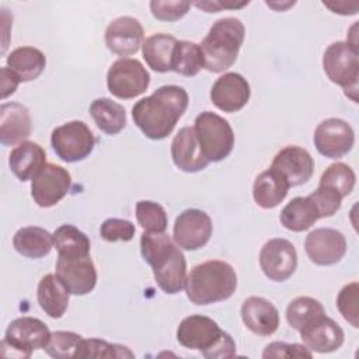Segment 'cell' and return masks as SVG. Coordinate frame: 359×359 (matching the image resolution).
I'll return each instance as SVG.
<instances>
[{
	"instance_id": "obj_1",
	"label": "cell",
	"mask_w": 359,
	"mask_h": 359,
	"mask_svg": "<svg viewBox=\"0 0 359 359\" xmlns=\"http://www.w3.org/2000/svg\"><path fill=\"white\" fill-rule=\"evenodd\" d=\"M188 93L180 86H161L132 107L135 125L151 140L167 137L188 108Z\"/></svg>"
},
{
	"instance_id": "obj_2",
	"label": "cell",
	"mask_w": 359,
	"mask_h": 359,
	"mask_svg": "<svg viewBox=\"0 0 359 359\" xmlns=\"http://www.w3.org/2000/svg\"><path fill=\"white\" fill-rule=\"evenodd\" d=\"M140 252L151 266L157 286L167 294H175L185 286L187 261L177 244L165 233L143 231Z\"/></svg>"
},
{
	"instance_id": "obj_3",
	"label": "cell",
	"mask_w": 359,
	"mask_h": 359,
	"mask_svg": "<svg viewBox=\"0 0 359 359\" xmlns=\"http://www.w3.org/2000/svg\"><path fill=\"white\" fill-rule=\"evenodd\" d=\"M184 287L191 303L213 304L233 296L237 287V275L229 262L212 259L194 266Z\"/></svg>"
},
{
	"instance_id": "obj_4",
	"label": "cell",
	"mask_w": 359,
	"mask_h": 359,
	"mask_svg": "<svg viewBox=\"0 0 359 359\" xmlns=\"http://www.w3.org/2000/svg\"><path fill=\"white\" fill-rule=\"evenodd\" d=\"M244 24L234 17H224L213 22L201 42L203 69L210 73H223L237 60L244 42Z\"/></svg>"
},
{
	"instance_id": "obj_5",
	"label": "cell",
	"mask_w": 359,
	"mask_h": 359,
	"mask_svg": "<svg viewBox=\"0 0 359 359\" xmlns=\"http://www.w3.org/2000/svg\"><path fill=\"white\" fill-rule=\"evenodd\" d=\"M177 339L184 348L199 351L208 359H229L236 355L231 335L206 316L185 317L177 328Z\"/></svg>"
},
{
	"instance_id": "obj_6",
	"label": "cell",
	"mask_w": 359,
	"mask_h": 359,
	"mask_svg": "<svg viewBox=\"0 0 359 359\" xmlns=\"http://www.w3.org/2000/svg\"><path fill=\"white\" fill-rule=\"evenodd\" d=\"M323 67L327 77L341 86L346 97L358 102L359 59L356 45L342 41L331 43L324 52Z\"/></svg>"
},
{
	"instance_id": "obj_7",
	"label": "cell",
	"mask_w": 359,
	"mask_h": 359,
	"mask_svg": "<svg viewBox=\"0 0 359 359\" xmlns=\"http://www.w3.org/2000/svg\"><path fill=\"white\" fill-rule=\"evenodd\" d=\"M194 130L201 150L209 163L224 160L234 147V132L220 115L205 111L195 118Z\"/></svg>"
},
{
	"instance_id": "obj_8",
	"label": "cell",
	"mask_w": 359,
	"mask_h": 359,
	"mask_svg": "<svg viewBox=\"0 0 359 359\" xmlns=\"http://www.w3.org/2000/svg\"><path fill=\"white\" fill-rule=\"evenodd\" d=\"M50 338V331L43 321L35 317L13 320L1 341V352L10 349L7 356L29 358L35 349H43Z\"/></svg>"
},
{
	"instance_id": "obj_9",
	"label": "cell",
	"mask_w": 359,
	"mask_h": 359,
	"mask_svg": "<svg viewBox=\"0 0 359 359\" xmlns=\"http://www.w3.org/2000/svg\"><path fill=\"white\" fill-rule=\"evenodd\" d=\"M50 144L60 160L77 163L91 154L95 137L83 121H70L52 130Z\"/></svg>"
},
{
	"instance_id": "obj_10",
	"label": "cell",
	"mask_w": 359,
	"mask_h": 359,
	"mask_svg": "<svg viewBox=\"0 0 359 359\" xmlns=\"http://www.w3.org/2000/svg\"><path fill=\"white\" fill-rule=\"evenodd\" d=\"M150 84V74L146 67L130 57L115 60L107 73L109 93L121 100H130L143 94Z\"/></svg>"
},
{
	"instance_id": "obj_11",
	"label": "cell",
	"mask_w": 359,
	"mask_h": 359,
	"mask_svg": "<svg viewBox=\"0 0 359 359\" xmlns=\"http://www.w3.org/2000/svg\"><path fill=\"white\" fill-rule=\"evenodd\" d=\"M70 187V172L60 165L46 163L32 178L31 196L39 208H52L67 195Z\"/></svg>"
},
{
	"instance_id": "obj_12",
	"label": "cell",
	"mask_w": 359,
	"mask_h": 359,
	"mask_svg": "<svg viewBox=\"0 0 359 359\" xmlns=\"http://www.w3.org/2000/svg\"><path fill=\"white\" fill-rule=\"evenodd\" d=\"M313 140L320 154L328 158H341L352 150L355 132L346 121L328 118L317 125Z\"/></svg>"
},
{
	"instance_id": "obj_13",
	"label": "cell",
	"mask_w": 359,
	"mask_h": 359,
	"mask_svg": "<svg viewBox=\"0 0 359 359\" xmlns=\"http://www.w3.org/2000/svg\"><path fill=\"white\" fill-rule=\"evenodd\" d=\"M213 230L212 219L199 209H185L175 219L172 238L175 244L187 251H195L208 244Z\"/></svg>"
},
{
	"instance_id": "obj_14",
	"label": "cell",
	"mask_w": 359,
	"mask_h": 359,
	"mask_svg": "<svg viewBox=\"0 0 359 359\" xmlns=\"http://www.w3.org/2000/svg\"><path fill=\"white\" fill-rule=\"evenodd\" d=\"M259 266L268 279L285 282L294 273L297 266L294 245L286 238L266 241L259 252Z\"/></svg>"
},
{
	"instance_id": "obj_15",
	"label": "cell",
	"mask_w": 359,
	"mask_h": 359,
	"mask_svg": "<svg viewBox=\"0 0 359 359\" xmlns=\"http://www.w3.org/2000/svg\"><path fill=\"white\" fill-rule=\"evenodd\" d=\"M304 250L313 264L330 266L344 258L346 252V240L341 231L330 227H321L307 234Z\"/></svg>"
},
{
	"instance_id": "obj_16",
	"label": "cell",
	"mask_w": 359,
	"mask_h": 359,
	"mask_svg": "<svg viewBox=\"0 0 359 359\" xmlns=\"http://www.w3.org/2000/svg\"><path fill=\"white\" fill-rule=\"evenodd\" d=\"M56 276L69 293L76 296H84L93 292L97 285V269L90 255L76 258L57 255Z\"/></svg>"
},
{
	"instance_id": "obj_17",
	"label": "cell",
	"mask_w": 359,
	"mask_h": 359,
	"mask_svg": "<svg viewBox=\"0 0 359 359\" xmlns=\"http://www.w3.org/2000/svg\"><path fill=\"white\" fill-rule=\"evenodd\" d=\"M251 90L248 81L236 72L220 76L210 90L212 104L223 112H237L244 108L250 100Z\"/></svg>"
},
{
	"instance_id": "obj_18",
	"label": "cell",
	"mask_w": 359,
	"mask_h": 359,
	"mask_svg": "<svg viewBox=\"0 0 359 359\" xmlns=\"http://www.w3.org/2000/svg\"><path fill=\"white\" fill-rule=\"evenodd\" d=\"M144 31L139 20L123 15L115 18L105 29V45L118 56L135 55L143 43Z\"/></svg>"
},
{
	"instance_id": "obj_19",
	"label": "cell",
	"mask_w": 359,
	"mask_h": 359,
	"mask_svg": "<svg viewBox=\"0 0 359 359\" xmlns=\"http://www.w3.org/2000/svg\"><path fill=\"white\" fill-rule=\"evenodd\" d=\"M271 167L279 171L290 187H299L311 178L314 160L306 149L300 146H286L275 154Z\"/></svg>"
},
{
	"instance_id": "obj_20",
	"label": "cell",
	"mask_w": 359,
	"mask_h": 359,
	"mask_svg": "<svg viewBox=\"0 0 359 359\" xmlns=\"http://www.w3.org/2000/svg\"><path fill=\"white\" fill-rule=\"evenodd\" d=\"M299 332L303 344L318 353L334 352L344 344L342 328L325 314L311 320Z\"/></svg>"
},
{
	"instance_id": "obj_21",
	"label": "cell",
	"mask_w": 359,
	"mask_h": 359,
	"mask_svg": "<svg viewBox=\"0 0 359 359\" xmlns=\"http://www.w3.org/2000/svg\"><path fill=\"white\" fill-rule=\"evenodd\" d=\"M171 157L174 164L185 172L202 171L209 164L201 150L194 126H184L177 132L171 143Z\"/></svg>"
},
{
	"instance_id": "obj_22",
	"label": "cell",
	"mask_w": 359,
	"mask_h": 359,
	"mask_svg": "<svg viewBox=\"0 0 359 359\" xmlns=\"http://www.w3.org/2000/svg\"><path fill=\"white\" fill-rule=\"evenodd\" d=\"M241 320L252 334L268 337L279 327V311L269 300L251 296L241 306Z\"/></svg>"
},
{
	"instance_id": "obj_23",
	"label": "cell",
	"mask_w": 359,
	"mask_h": 359,
	"mask_svg": "<svg viewBox=\"0 0 359 359\" xmlns=\"http://www.w3.org/2000/svg\"><path fill=\"white\" fill-rule=\"evenodd\" d=\"M31 115L20 102H4L0 107V142L3 146H14L25 142L31 135Z\"/></svg>"
},
{
	"instance_id": "obj_24",
	"label": "cell",
	"mask_w": 359,
	"mask_h": 359,
	"mask_svg": "<svg viewBox=\"0 0 359 359\" xmlns=\"http://www.w3.org/2000/svg\"><path fill=\"white\" fill-rule=\"evenodd\" d=\"M46 164V153L35 142H22L15 146L8 156V165L11 172L20 181L32 180Z\"/></svg>"
},
{
	"instance_id": "obj_25",
	"label": "cell",
	"mask_w": 359,
	"mask_h": 359,
	"mask_svg": "<svg viewBox=\"0 0 359 359\" xmlns=\"http://www.w3.org/2000/svg\"><path fill=\"white\" fill-rule=\"evenodd\" d=\"M289 188L290 185L287 184L286 178L271 167L255 178L252 185V196L259 208L273 209L286 198Z\"/></svg>"
},
{
	"instance_id": "obj_26",
	"label": "cell",
	"mask_w": 359,
	"mask_h": 359,
	"mask_svg": "<svg viewBox=\"0 0 359 359\" xmlns=\"http://www.w3.org/2000/svg\"><path fill=\"white\" fill-rule=\"evenodd\" d=\"M69 290L53 273L45 275L36 290V299L41 309L52 318H60L69 307Z\"/></svg>"
},
{
	"instance_id": "obj_27",
	"label": "cell",
	"mask_w": 359,
	"mask_h": 359,
	"mask_svg": "<svg viewBox=\"0 0 359 359\" xmlns=\"http://www.w3.org/2000/svg\"><path fill=\"white\" fill-rule=\"evenodd\" d=\"M177 39L168 34H154L142 43V52L146 63L157 73L172 72V55Z\"/></svg>"
},
{
	"instance_id": "obj_28",
	"label": "cell",
	"mask_w": 359,
	"mask_h": 359,
	"mask_svg": "<svg viewBox=\"0 0 359 359\" xmlns=\"http://www.w3.org/2000/svg\"><path fill=\"white\" fill-rule=\"evenodd\" d=\"M13 245L18 254L27 258H42L52 250L53 234L38 226L21 227L13 237Z\"/></svg>"
},
{
	"instance_id": "obj_29",
	"label": "cell",
	"mask_w": 359,
	"mask_h": 359,
	"mask_svg": "<svg viewBox=\"0 0 359 359\" xmlns=\"http://www.w3.org/2000/svg\"><path fill=\"white\" fill-rule=\"evenodd\" d=\"M45 55L34 46L17 48L7 56V67L11 69L22 83L38 79L45 70Z\"/></svg>"
},
{
	"instance_id": "obj_30",
	"label": "cell",
	"mask_w": 359,
	"mask_h": 359,
	"mask_svg": "<svg viewBox=\"0 0 359 359\" xmlns=\"http://www.w3.org/2000/svg\"><path fill=\"white\" fill-rule=\"evenodd\" d=\"M90 115L98 129L111 136L119 133L126 125L125 108L111 98L94 100L90 105Z\"/></svg>"
},
{
	"instance_id": "obj_31",
	"label": "cell",
	"mask_w": 359,
	"mask_h": 359,
	"mask_svg": "<svg viewBox=\"0 0 359 359\" xmlns=\"http://www.w3.org/2000/svg\"><path fill=\"white\" fill-rule=\"evenodd\" d=\"M280 223L290 231H304L320 217L309 196H296L280 212Z\"/></svg>"
},
{
	"instance_id": "obj_32",
	"label": "cell",
	"mask_w": 359,
	"mask_h": 359,
	"mask_svg": "<svg viewBox=\"0 0 359 359\" xmlns=\"http://www.w3.org/2000/svg\"><path fill=\"white\" fill-rule=\"evenodd\" d=\"M53 244L59 257L76 258L90 255L91 245L88 237L72 224H62L55 230Z\"/></svg>"
},
{
	"instance_id": "obj_33",
	"label": "cell",
	"mask_w": 359,
	"mask_h": 359,
	"mask_svg": "<svg viewBox=\"0 0 359 359\" xmlns=\"http://www.w3.org/2000/svg\"><path fill=\"white\" fill-rule=\"evenodd\" d=\"M203 69L201 46L191 41H177L172 55V72L185 77H192Z\"/></svg>"
},
{
	"instance_id": "obj_34",
	"label": "cell",
	"mask_w": 359,
	"mask_h": 359,
	"mask_svg": "<svg viewBox=\"0 0 359 359\" xmlns=\"http://www.w3.org/2000/svg\"><path fill=\"white\" fill-rule=\"evenodd\" d=\"M321 314H325L323 304L317 299L309 296L296 297L286 309V320L296 331H300L306 324Z\"/></svg>"
},
{
	"instance_id": "obj_35",
	"label": "cell",
	"mask_w": 359,
	"mask_h": 359,
	"mask_svg": "<svg viewBox=\"0 0 359 359\" xmlns=\"http://www.w3.org/2000/svg\"><path fill=\"white\" fill-rule=\"evenodd\" d=\"M133 352H130L126 346L118 345V344H109L104 339L90 338V339H81L76 358L79 359H87V358H133Z\"/></svg>"
},
{
	"instance_id": "obj_36",
	"label": "cell",
	"mask_w": 359,
	"mask_h": 359,
	"mask_svg": "<svg viewBox=\"0 0 359 359\" xmlns=\"http://www.w3.org/2000/svg\"><path fill=\"white\" fill-rule=\"evenodd\" d=\"M136 220L144 231L164 233L168 224L164 208L153 201H139L136 203Z\"/></svg>"
},
{
	"instance_id": "obj_37",
	"label": "cell",
	"mask_w": 359,
	"mask_h": 359,
	"mask_svg": "<svg viewBox=\"0 0 359 359\" xmlns=\"http://www.w3.org/2000/svg\"><path fill=\"white\" fill-rule=\"evenodd\" d=\"M355 172L353 170L344 163L331 164L321 175L320 185L335 189L342 198L348 196L355 187Z\"/></svg>"
},
{
	"instance_id": "obj_38",
	"label": "cell",
	"mask_w": 359,
	"mask_h": 359,
	"mask_svg": "<svg viewBox=\"0 0 359 359\" xmlns=\"http://www.w3.org/2000/svg\"><path fill=\"white\" fill-rule=\"evenodd\" d=\"M81 339V335L72 331H55L50 332V338L43 351L49 356L57 359L76 358V352Z\"/></svg>"
},
{
	"instance_id": "obj_39",
	"label": "cell",
	"mask_w": 359,
	"mask_h": 359,
	"mask_svg": "<svg viewBox=\"0 0 359 359\" xmlns=\"http://www.w3.org/2000/svg\"><path fill=\"white\" fill-rule=\"evenodd\" d=\"M359 297V285L358 282H352L341 289L337 297V307L342 317L353 327H359L358 320V299Z\"/></svg>"
},
{
	"instance_id": "obj_40",
	"label": "cell",
	"mask_w": 359,
	"mask_h": 359,
	"mask_svg": "<svg viewBox=\"0 0 359 359\" xmlns=\"http://www.w3.org/2000/svg\"><path fill=\"white\" fill-rule=\"evenodd\" d=\"M310 201L316 206L318 217H331L341 208L342 196L332 188L318 185V188L309 195Z\"/></svg>"
},
{
	"instance_id": "obj_41",
	"label": "cell",
	"mask_w": 359,
	"mask_h": 359,
	"mask_svg": "<svg viewBox=\"0 0 359 359\" xmlns=\"http://www.w3.org/2000/svg\"><path fill=\"white\" fill-rule=\"evenodd\" d=\"M135 224L125 219L109 217L102 222L100 227V234L105 241H130L135 236Z\"/></svg>"
},
{
	"instance_id": "obj_42",
	"label": "cell",
	"mask_w": 359,
	"mask_h": 359,
	"mask_svg": "<svg viewBox=\"0 0 359 359\" xmlns=\"http://www.w3.org/2000/svg\"><path fill=\"white\" fill-rule=\"evenodd\" d=\"M189 1H160L153 0L150 1V10L154 18L160 21H178L181 20L189 10Z\"/></svg>"
},
{
	"instance_id": "obj_43",
	"label": "cell",
	"mask_w": 359,
	"mask_h": 359,
	"mask_svg": "<svg viewBox=\"0 0 359 359\" xmlns=\"http://www.w3.org/2000/svg\"><path fill=\"white\" fill-rule=\"evenodd\" d=\"M313 353L306 345L287 344V342H271L262 352L264 359L269 358H311Z\"/></svg>"
},
{
	"instance_id": "obj_44",
	"label": "cell",
	"mask_w": 359,
	"mask_h": 359,
	"mask_svg": "<svg viewBox=\"0 0 359 359\" xmlns=\"http://www.w3.org/2000/svg\"><path fill=\"white\" fill-rule=\"evenodd\" d=\"M0 73H1V98L6 100L7 97H10L11 94L15 93V90H17V87L20 84V79L7 66L1 67Z\"/></svg>"
},
{
	"instance_id": "obj_45",
	"label": "cell",
	"mask_w": 359,
	"mask_h": 359,
	"mask_svg": "<svg viewBox=\"0 0 359 359\" xmlns=\"http://www.w3.org/2000/svg\"><path fill=\"white\" fill-rule=\"evenodd\" d=\"M248 1H243V3H223V1H202V3H195V6L198 8L205 10L206 13H217L219 10L224 8H240L247 6Z\"/></svg>"
},
{
	"instance_id": "obj_46",
	"label": "cell",
	"mask_w": 359,
	"mask_h": 359,
	"mask_svg": "<svg viewBox=\"0 0 359 359\" xmlns=\"http://www.w3.org/2000/svg\"><path fill=\"white\" fill-rule=\"evenodd\" d=\"M323 4L325 7H328L332 13L342 14V15H352V14H356L358 10H359L358 3H342V1L328 3V1H323Z\"/></svg>"
},
{
	"instance_id": "obj_47",
	"label": "cell",
	"mask_w": 359,
	"mask_h": 359,
	"mask_svg": "<svg viewBox=\"0 0 359 359\" xmlns=\"http://www.w3.org/2000/svg\"><path fill=\"white\" fill-rule=\"evenodd\" d=\"M266 3V6L268 7H271V8H273V10H276V11H283V10H286L287 7H292L293 4H294V1H289V3H285V4H279V3H272V1H265Z\"/></svg>"
}]
</instances>
